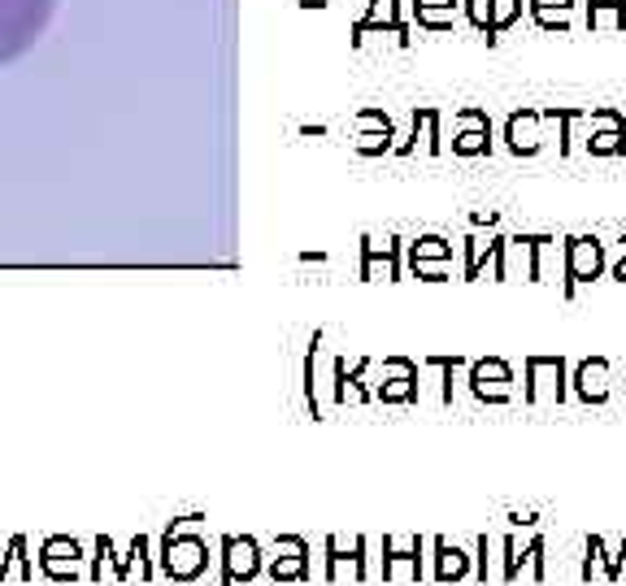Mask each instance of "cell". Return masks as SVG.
Returning <instances> with one entry per match:
<instances>
[{"mask_svg":"<svg viewBox=\"0 0 626 586\" xmlns=\"http://www.w3.org/2000/svg\"><path fill=\"white\" fill-rule=\"evenodd\" d=\"M431 552H435V583H466L470 578L466 547H457V543H448V538H435Z\"/></svg>","mask_w":626,"mask_h":586,"instance_id":"2e32d148","label":"cell"},{"mask_svg":"<svg viewBox=\"0 0 626 586\" xmlns=\"http://www.w3.org/2000/svg\"><path fill=\"white\" fill-rule=\"evenodd\" d=\"M522 4L526 0H492V22H487V44H496L501 31H509L522 18Z\"/></svg>","mask_w":626,"mask_h":586,"instance_id":"7402d4cb","label":"cell"},{"mask_svg":"<svg viewBox=\"0 0 626 586\" xmlns=\"http://www.w3.org/2000/svg\"><path fill=\"white\" fill-rule=\"evenodd\" d=\"M426 22H431V27H448V22H453V13H426Z\"/></svg>","mask_w":626,"mask_h":586,"instance_id":"d6a6232c","label":"cell"},{"mask_svg":"<svg viewBox=\"0 0 626 586\" xmlns=\"http://www.w3.org/2000/svg\"><path fill=\"white\" fill-rule=\"evenodd\" d=\"M571 395V365L562 352L553 356H539L531 352L526 356V387H522V400L526 404H566Z\"/></svg>","mask_w":626,"mask_h":586,"instance_id":"277c9868","label":"cell"},{"mask_svg":"<svg viewBox=\"0 0 626 586\" xmlns=\"http://www.w3.org/2000/svg\"><path fill=\"white\" fill-rule=\"evenodd\" d=\"M583 578L592 583V578H605V583H623L618 578V565H614V556L605 552V538L592 535L587 538V556H583Z\"/></svg>","mask_w":626,"mask_h":586,"instance_id":"ac0fdd59","label":"cell"},{"mask_svg":"<svg viewBox=\"0 0 626 586\" xmlns=\"http://www.w3.org/2000/svg\"><path fill=\"white\" fill-rule=\"evenodd\" d=\"M470 391L483 404H509L514 400V370L501 356H483L470 365Z\"/></svg>","mask_w":626,"mask_h":586,"instance_id":"8992f818","label":"cell"},{"mask_svg":"<svg viewBox=\"0 0 626 586\" xmlns=\"http://www.w3.org/2000/svg\"><path fill=\"white\" fill-rule=\"evenodd\" d=\"M462 135L453 140V148L462 152V156H483V152H492V122H487V113L483 109H466L462 113Z\"/></svg>","mask_w":626,"mask_h":586,"instance_id":"9a60e30c","label":"cell"},{"mask_svg":"<svg viewBox=\"0 0 626 586\" xmlns=\"http://www.w3.org/2000/svg\"><path fill=\"white\" fill-rule=\"evenodd\" d=\"M501 552H505V574H501V583H518V574L526 569V565H531L526 547H518V538H514V535H505Z\"/></svg>","mask_w":626,"mask_h":586,"instance_id":"cb8c5ba5","label":"cell"},{"mask_svg":"<svg viewBox=\"0 0 626 586\" xmlns=\"http://www.w3.org/2000/svg\"><path fill=\"white\" fill-rule=\"evenodd\" d=\"M587 122H592V127H626V113L623 109H592Z\"/></svg>","mask_w":626,"mask_h":586,"instance_id":"83f0119b","label":"cell"},{"mask_svg":"<svg viewBox=\"0 0 626 586\" xmlns=\"http://www.w3.org/2000/svg\"><path fill=\"white\" fill-rule=\"evenodd\" d=\"M83 560H88V556H83V547H79L74 538H49L44 552H40V569L49 574L52 583L79 578V565H83Z\"/></svg>","mask_w":626,"mask_h":586,"instance_id":"9c48e42d","label":"cell"},{"mask_svg":"<svg viewBox=\"0 0 626 586\" xmlns=\"http://www.w3.org/2000/svg\"><path fill=\"white\" fill-rule=\"evenodd\" d=\"M526 13H531V22H535L539 31H548V36H571L574 13H566V9H526Z\"/></svg>","mask_w":626,"mask_h":586,"instance_id":"603a6c76","label":"cell"},{"mask_svg":"<svg viewBox=\"0 0 626 586\" xmlns=\"http://www.w3.org/2000/svg\"><path fill=\"white\" fill-rule=\"evenodd\" d=\"M414 274H422L426 283H444L448 279V261H414Z\"/></svg>","mask_w":626,"mask_h":586,"instance_id":"4316f807","label":"cell"},{"mask_svg":"<svg viewBox=\"0 0 626 586\" xmlns=\"http://www.w3.org/2000/svg\"><path fill=\"white\" fill-rule=\"evenodd\" d=\"M583 22L596 36H623L626 31V0H583Z\"/></svg>","mask_w":626,"mask_h":586,"instance_id":"4fadbf2b","label":"cell"},{"mask_svg":"<svg viewBox=\"0 0 626 586\" xmlns=\"http://www.w3.org/2000/svg\"><path fill=\"white\" fill-rule=\"evenodd\" d=\"M544 113V122H557V140H562V156H571L574 148V122L578 118H587V109H574V104H548V109H539Z\"/></svg>","mask_w":626,"mask_h":586,"instance_id":"d6986e66","label":"cell"},{"mask_svg":"<svg viewBox=\"0 0 626 586\" xmlns=\"http://www.w3.org/2000/svg\"><path fill=\"white\" fill-rule=\"evenodd\" d=\"M614 565H618V578L626 574V538H623V547H618V556H614Z\"/></svg>","mask_w":626,"mask_h":586,"instance_id":"836d02e7","label":"cell"},{"mask_svg":"<svg viewBox=\"0 0 626 586\" xmlns=\"http://www.w3.org/2000/svg\"><path fill=\"white\" fill-rule=\"evenodd\" d=\"M410 256H414V261H453V244L440 240V235H426V240H417V244L410 247Z\"/></svg>","mask_w":626,"mask_h":586,"instance_id":"d4e9b609","label":"cell"},{"mask_svg":"<svg viewBox=\"0 0 626 586\" xmlns=\"http://www.w3.org/2000/svg\"><path fill=\"white\" fill-rule=\"evenodd\" d=\"M526 9H566V13H574L578 0H526Z\"/></svg>","mask_w":626,"mask_h":586,"instance_id":"4dcf8cb0","label":"cell"},{"mask_svg":"<svg viewBox=\"0 0 626 586\" xmlns=\"http://www.w3.org/2000/svg\"><path fill=\"white\" fill-rule=\"evenodd\" d=\"M344 574H353V583H365V538H353V547H344L340 538H326V583H340Z\"/></svg>","mask_w":626,"mask_h":586,"instance_id":"30bf717a","label":"cell"},{"mask_svg":"<svg viewBox=\"0 0 626 586\" xmlns=\"http://www.w3.org/2000/svg\"><path fill=\"white\" fill-rule=\"evenodd\" d=\"M470 9V22L478 27V31H487V22H492V0H466Z\"/></svg>","mask_w":626,"mask_h":586,"instance_id":"f1b7e54d","label":"cell"},{"mask_svg":"<svg viewBox=\"0 0 626 586\" xmlns=\"http://www.w3.org/2000/svg\"><path fill=\"white\" fill-rule=\"evenodd\" d=\"M505 144L514 156H535L544 148V113L539 109H518L505 122Z\"/></svg>","mask_w":626,"mask_h":586,"instance_id":"ba28073f","label":"cell"},{"mask_svg":"<svg viewBox=\"0 0 626 586\" xmlns=\"http://www.w3.org/2000/svg\"><path fill=\"white\" fill-rule=\"evenodd\" d=\"M609 356H583L571 374V391L578 395V404H605L609 400Z\"/></svg>","mask_w":626,"mask_h":586,"instance_id":"52a82bcc","label":"cell"},{"mask_svg":"<svg viewBox=\"0 0 626 586\" xmlns=\"http://www.w3.org/2000/svg\"><path fill=\"white\" fill-rule=\"evenodd\" d=\"M279 552L283 556L270 560V578L274 583H305L310 578V543L296 535H283L279 538Z\"/></svg>","mask_w":626,"mask_h":586,"instance_id":"8fae6325","label":"cell"},{"mask_svg":"<svg viewBox=\"0 0 626 586\" xmlns=\"http://www.w3.org/2000/svg\"><path fill=\"white\" fill-rule=\"evenodd\" d=\"M609 270V252L596 235H571L562 240V295L574 300L578 287L596 283Z\"/></svg>","mask_w":626,"mask_h":586,"instance_id":"7a4b0ae2","label":"cell"},{"mask_svg":"<svg viewBox=\"0 0 626 586\" xmlns=\"http://www.w3.org/2000/svg\"><path fill=\"white\" fill-rule=\"evenodd\" d=\"M135 565H140V578H144V583H153V556H149V538L140 535L135 538V543H131V556H122V560H118V569H113V578H118V583H127V578H131V569H135Z\"/></svg>","mask_w":626,"mask_h":586,"instance_id":"ffe728a7","label":"cell"},{"mask_svg":"<svg viewBox=\"0 0 626 586\" xmlns=\"http://www.w3.org/2000/svg\"><path fill=\"white\" fill-rule=\"evenodd\" d=\"M387 374H392V383L378 391L387 404L417 400V365H410V361H387Z\"/></svg>","mask_w":626,"mask_h":586,"instance_id":"e0dca14e","label":"cell"},{"mask_svg":"<svg viewBox=\"0 0 626 586\" xmlns=\"http://www.w3.org/2000/svg\"><path fill=\"white\" fill-rule=\"evenodd\" d=\"M587 152H592V156H623L626 152V127H592V135H587Z\"/></svg>","mask_w":626,"mask_h":586,"instance_id":"44dd1931","label":"cell"},{"mask_svg":"<svg viewBox=\"0 0 626 586\" xmlns=\"http://www.w3.org/2000/svg\"><path fill=\"white\" fill-rule=\"evenodd\" d=\"M487 547H492V543H487V535L474 538V552H478V583H483V586H487Z\"/></svg>","mask_w":626,"mask_h":586,"instance_id":"f546056e","label":"cell"},{"mask_svg":"<svg viewBox=\"0 0 626 586\" xmlns=\"http://www.w3.org/2000/svg\"><path fill=\"white\" fill-rule=\"evenodd\" d=\"M426 4H444V9H453V0H426Z\"/></svg>","mask_w":626,"mask_h":586,"instance_id":"e575fe53","label":"cell"},{"mask_svg":"<svg viewBox=\"0 0 626 586\" xmlns=\"http://www.w3.org/2000/svg\"><path fill=\"white\" fill-rule=\"evenodd\" d=\"M623 370H626V361H623Z\"/></svg>","mask_w":626,"mask_h":586,"instance_id":"d590c367","label":"cell"},{"mask_svg":"<svg viewBox=\"0 0 626 586\" xmlns=\"http://www.w3.org/2000/svg\"><path fill=\"white\" fill-rule=\"evenodd\" d=\"M57 0H0V70L22 61L49 31Z\"/></svg>","mask_w":626,"mask_h":586,"instance_id":"6da1fadb","label":"cell"},{"mask_svg":"<svg viewBox=\"0 0 626 586\" xmlns=\"http://www.w3.org/2000/svg\"><path fill=\"white\" fill-rule=\"evenodd\" d=\"M609 274H614L618 283H626V235H623V240H618V261L609 265Z\"/></svg>","mask_w":626,"mask_h":586,"instance_id":"1f68e13d","label":"cell"},{"mask_svg":"<svg viewBox=\"0 0 626 586\" xmlns=\"http://www.w3.org/2000/svg\"><path fill=\"white\" fill-rule=\"evenodd\" d=\"M161 574L174 583H196L209 569V547L201 535H179V522L161 535Z\"/></svg>","mask_w":626,"mask_h":586,"instance_id":"3957f363","label":"cell"},{"mask_svg":"<svg viewBox=\"0 0 626 586\" xmlns=\"http://www.w3.org/2000/svg\"><path fill=\"white\" fill-rule=\"evenodd\" d=\"M509 252L522 256L531 283H544V279H548V256L557 252V240H553V235H514V240H509Z\"/></svg>","mask_w":626,"mask_h":586,"instance_id":"7c38bea8","label":"cell"},{"mask_svg":"<svg viewBox=\"0 0 626 586\" xmlns=\"http://www.w3.org/2000/svg\"><path fill=\"white\" fill-rule=\"evenodd\" d=\"M422 552H426V543H422L417 535L410 538V547H405V552L396 547V538H383V578L392 583L401 569H410V578L417 583V578H422Z\"/></svg>","mask_w":626,"mask_h":586,"instance_id":"5bb4252c","label":"cell"},{"mask_svg":"<svg viewBox=\"0 0 626 586\" xmlns=\"http://www.w3.org/2000/svg\"><path fill=\"white\" fill-rule=\"evenodd\" d=\"M222 586H240L253 583L261 569H265V556H261V543L249 535H226L222 538Z\"/></svg>","mask_w":626,"mask_h":586,"instance_id":"5b68a950","label":"cell"},{"mask_svg":"<svg viewBox=\"0 0 626 586\" xmlns=\"http://www.w3.org/2000/svg\"><path fill=\"white\" fill-rule=\"evenodd\" d=\"M526 556H531V578L544 583V578H548V565H544V535H535L526 543Z\"/></svg>","mask_w":626,"mask_h":586,"instance_id":"484cf974","label":"cell"}]
</instances>
